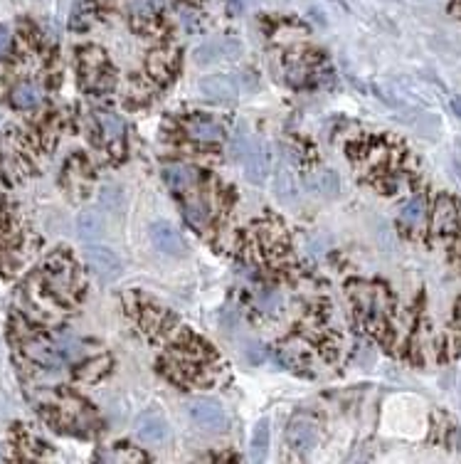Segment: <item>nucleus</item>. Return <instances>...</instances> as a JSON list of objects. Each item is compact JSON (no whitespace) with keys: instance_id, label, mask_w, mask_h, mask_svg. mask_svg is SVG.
<instances>
[{"instance_id":"1","label":"nucleus","mask_w":461,"mask_h":464,"mask_svg":"<svg viewBox=\"0 0 461 464\" xmlns=\"http://www.w3.org/2000/svg\"><path fill=\"white\" fill-rule=\"evenodd\" d=\"M351 296L353 304H356L358 314L363 316V321L370 323V326H380L388 314V294L383 291V287L378 284H353L351 287Z\"/></svg>"},{"instance_id":"2","label":"nucleus","mask_w":461,"mask_h":464,"mask_svg":"<svg viewBox=\"0 0 461 464\" xmlns=\"http://www.w3.org/2000/svg\"><path fill=\"white\" fill-rule=\"evenodd\" d=\"M185 413L202 433H212V435H222L224 430L229 428V420L224 415V408L219 405L217 400H210V398H192L187 400Z\"/></svg>"},{"instance_id":"3","label":"nucleus","mask_w":461,"mask_h":464,"mask_svg":"<svg viewBox=\"0 0 461 464\" xmlns=\"http://www.w3.org/2000/svg\"><path fill=\"white\" fill-rule=\"evenodd\" d=\"M87 260H89V264H92L94 274L101 279V282H114L123 269L119 255H116L111 247L94 245V242H89V247H87Z\"/></svg>"},{"instance_id":"4","label":"nucleus","mask_w":461,"mask_h":464,"mask_svg":"<svg viewBox=\"0 0 461 464\" xmlns=\"http://www.w3.org/2000/svg\"><path fill=\"white\" fill-rule=\"evenodd\" d=\"M286 442L291 450L306 455V452H311L316 447V442H318V428H316V423L311 418H306V415H296V418L289 423Z\"/></svg>"},{"instance_id":"5","label":"nucleus","mask_w":461,"mask_h":464,"mask_svg":"<svg viewBox=\"0 0 461 464\" xmlns=\"http://www.w3.org/2000/svg\"><path fill=\"white\" fill-rule=\"evenodd\" d=\"M242 166H244V176L249 183H264L266 173H269V158H266V151L261 141L249 138L242 146Z\"/></svg>"},{"instance_id":"6","label":"nucleus","mask_w":461,"mask_h":464,"mask_svg":"<svg viewBox=\"0 0 461 464\" xmlns=\"http://www.w3.org/2000/svg\"><path fill=\"white\" fill-rule=\"evenodd\" d=\"M151 240H153V245L168 257H178L180 260V257L187 255L185 240L180 237V232L175 230L170 223H163V220L153 223L151 225Z\"/></svg>"},{"instance_id":"7","label":"nucleus","mask_w":461,"mask_h":464,"mask_svg":"<svg viewBox=\"0 0 461 464\" xmlns=\"http://www.w3.org/2000/svg\"><path fill=\"white\" fill-rule=\"evenodd\" d=\"M200 91L205 99L219 101V104H229V101L237 99V82L232 77H224V74H210V77L200 79Z\"/></svg>"},{"instance_id":"8","label":"nucleus","mask_w":461,"mask_h":464,"mask_svg":"<svg viewBox=\"0 0 461 464\" xmlns=\"http://www.w3.org/2000/svg\"><path fill=\"white\" fill-rule=\"evenodd\" d=\"M239 55V42L234 40H212V42H205L195 50V62L207 67V64H215L219 59H234Z\"/></svg>"},{"instance_id":"9","label":"nucleus","mask_w":461,"mask_h":464,"mask_svg":"<svg viewBox=\"0 0 461 464\" xmlns=\"http://www.w3.org/2000/svg\"><path fill=\"white\" fill-rule=\"evenodd\" d=\"M459 225V213H457V203L452 198L442 196L434 203V213H432V232L434 235H452L457 232Z\"/></svg>"},{"instance_id":"10","label":"nucleus","mask_w":461,"mask_h":464,"mask_svg":"<svg viewBox=\"0 0 461 464\" xmlns=\"http://www.w3.org/2000/svg\"><path fill=\"white\" fill-rule=\"evenodd\" d=\"M136 435L141 442L148 445H160L168 440V423L163 420V415L158 413H143L136 420Z\"/></svg>"},{"instance_id":"11","label":"nucleus","mask_w":461,"mask_h":464,"mask_svg":"<svg viewBox=\"0 0 461 464\" xmlns=\"http://www.w3.org/2000/svg\"><path fill=\"white\" fill-rule=\"evenodd\" d=\"M185 131L190 138L195 141H202V143H215L222 138V126L212 118H205V116H192L185 121Z\"/></svg>"},{"instance_id":"12","label":"nucleus","mask_w":461,"mask_h":464,"mask_svg":"<svg viewBox=\"0 0 461 464\" xmlns=\"http://www.w3.org/2000/svg\"><path fill=\"white\" fill-rule=\"evenodd\" d=\"M163 181L170 191L183 193L197 181V171L187 163H168V166H163Z\"/></svg>"},{"instance_id":"13","label":"nucleus","mask_w":461,"mask_h":464,"mask_svg":"<svg viewBox=\"0 0 461 464\" xmlns=\"http://www.w3.org/2000/svg\"><path fill=\"white\" fill-rule=\"evenodd\" d=\"M47 284H50V291L62 301H69L74 294V284H72V269L69 267H57L47 272Z\"/></svg>"},{"instance_id":"14","label":"nucleus","mask_w":461,"mask_h":464,"mask_svg":"<svg viewBox=\"0 0 461 464\" xmlns=\"http://www.w3.org/2000/svg\"><path fill=\"white\" fill-rule=\"evenodd\" d=\"M274 191L276 196L281 198L284 203H294L299 196V186H296V176H294V171L289 168L286 163H281L276 168L274 173Z\"/></svg>"},{"instance_id":"15","label":"nucleus","mask_w":461,"mask_h":464,"mask_svg":"<svg viewBox=\"0 0 461 464\" xmlns=\"http://www.w3.org/2000/svg\"><path fill=\"white\" fill-rule=\"evenodd\" d=\"M279 358H281V363L289 365V368H306L311 355H309L306 343L294 338V341H286L279 348Z\"/></svg>"},{"instance_id":"16","label":"nucleus","mask_w":461,"mask_h":464,"mask_svg":"<svg viewBox=\"0 0 461 464\" xmlns=\"http://www.w3.org/2000/svg\"><path fill=\"white\" fill-rule=\"evenodd\" d=\"M28 355L35 363H40L42 368L57 370L62 368V353L57 350V346H47V343H30Z\"/></svg>"},{"instance_id":"17","label":"nucleus","mask_w":461,"mask_h":464,"mask_svg":"<svg viewBox=\"0 0 461 464\" xmlns=\"http://www.w3.org/2000/svg\"><path fill=\"white\" fill-rule=\"evenodd\" d=\"M77 230H79V237L84 242H96L101 235H104V220H101L99 213H82L77 220Z\"/></svg>"},{"instance_id":"18","label":"nucleus","mask_w":461,"mask_h":464,"mask_svg":"<svg viewBox=\"0 0 461 464\" xmlns=\"http://www.w3.org/2000/svg\"><path fill=\"white\" fill-rule=\"evenodd\" d=\"M269 418H261L259 423L254 425V433H252V455H254L257 462L266 460V452H269Z\"/></svg>"},{"instance_id":"19","label":"nucleus","mask_w":461,"mask_h":464,"mask_svg":"<svg viewBox=\"0 0 461 464\" xmlns=\"http://www.w3.org/2000/svg\"><path fill=\"white\" fill-rule=\"evenodd\" d=\"M40 99H42V91L32 82H23L13 89V104L18 109H32V106L40 104Z\"/></svg>"},{"instance_id":"20","label":"nucleus","mask_w":461,"mask_h":464,"mask_svg":"<svg viewBox=\"0 0 461 464\" xmlns=\"http://www.w3.org/2000/svg\"><path fill=\"white\" fill-rule=\"evenodd\" d=\"M96 118H99L101 131H104V136L109 141H116V138L123 136V121L119 114H114V111H99Z\"/></svg>"},{"instance_id":"21","label":"nucleus","mask_w":461,"mask_h":464,"mask_svg":"<svg viewBox=\"0 0 461 464\" xmlns=\"http://www.w3.org/2000/svg\"><path fill=\"white\" fill-rule=\"evenodd\" d=\"M422 218H425V201H422V198H412V201H407L405 205H402L400 220L405 225L415 228V225L422 223Z\"/></svg>"},{"instance_id":"22","label":"nucleus","mask_w":461,"mask_h":464,"mask_svg":"<svg viewBox=\"0 0 461 464\" xmlns=\"http://www.w3.org/2000/svg\"><path fill=\"white\" fill-rule=\"evenodd\" d=\"M257 306H259L264 314H279V311L284 309V296L279 294V291L269 289V291H261L259 296H257Z\"/></svg>"},{"instance_id":"23","label":"nucleus","mask_w":461,"mask_h":464,"mask_svg":"<svg viewBox=\"0 0 461 464\" xmlns=\"http://www.w3.org/2000/svg\"><path fill=\"white\" fill-rule=\"evenodd\" d=\"M101 203L111 210H119L123 205V193L119 188H104V191H101Z\"/></svg>"},{"instance_id":"24","label":"nucleus","mask_w":461,"mask_h":464,"mask_svg":"<svg viewBox=\"0 0 461 464\" xmlns=\"http://www.w3.org/2000/svg\"><path fill=\"white\" fill-rule=\"evenodd\" d=\"M318 191L333 196V193L338 191V176H336L333 171H323V173L318 176Z\"/></svg>"},{"instance_id":"25","label":"nucleus","mask_w":461,"mask_h":464,"mask_svg":"<svg viewBox=\"0 0 461 464\" xmlns=\"http://www.w3.org/2000/svg\"><path fill=\"white\" fill-rule=\"evenodd\" d=\"M247 358H249V363H259V360L264 358V348H261V343H257V341L247 343Z\"/></svg>"},{"instance_id":"26","label":"nucleus","mask_w":461,"mask_h":464,"mask_svg":"<svg viewBox=\"0 0 461 464\" xmlns=\"http://www.w3.org/2000/svg\"><path fill=\"white\" fill-rule=\"evenodd\" d=\"M8 47H10V32L8 28H0V57L8 52Z\"/></svg>"},{"instance_id":"27","label":"nucleus","mask_w":461,"mask_h":464,"mask_svg":"<svg viewBox=\"0 0 461 464\" xmlns=\"http://www.w3.org/2000/svg\"><path fill=\"white\" fill-rule=\"evenodd\" d=\"M136 10L141 15H151L153 13V0H136Z\"/></svg>"},{"instance_id":"28","label":"nucleus","mask_w":461,"mask_h":464,"mask_svg":"<svg viewBox=\"0 0 461 464\" xmlns=\"http://www.w3.org/2000/svg\"><path fill=\"white\" fill-rule=\"evenodd\" d=\"M457 326L461 328V299L457 301Z\"/></svg>"},{"instance_id":"29","label":"nucleus","mask_w":461,"mask_h":464,"mask_svg":"<svg viewBox=\"0 0 461 464\" xmlns=\"http://www.w3.org/2000/svg\"><path fill=\"white\" fill-rule=\"evenodd\" d=\"M454 106H457V109H459V111H457V114L461 116V99H454Z\"/></svg>"}]
</instances>
